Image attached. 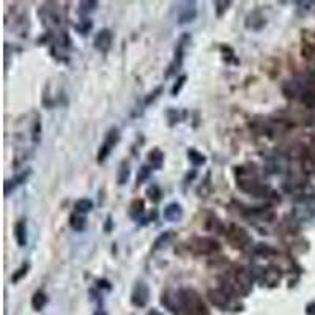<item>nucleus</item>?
Returning a JSON list of instances; mask_svg holds the SVG:
<instances>
[{"instance_id": "obj_1", "label": "nucleus", "mask_w": 315, "mask_h": 315, "mask_svg": "<svg viewBox=\"0 0 315 315\" xmlns=\"http://www.w3.org/2000/svg\"><path fill=\"white\" fill-rule=\"evenodd\" d=\"M161 303L175 315H208L205 303L192 288H180L174 295L166 293L161 298Z\"/></svg>"}, {"instance_id": "obj_2", "label": "nucleus", "mask_w": 315, "mask_h": 315, "mask_svg": "<svg viewBox=\"0 0 315 315\" xmlns=\"http://www.w3.org/2000/svg\"><path fill=\"white\" fill-rule=\"evenodd\" d=\"M235 178H237V186L240 191H243L252 197H263L270 199L271 196H276L274 191L260 181L258 175L252 169L246 167H235Z\"/></svg>"}, {"instance_id": "obj_3", "label": "nucleus", "mask_w": 315, "mask_h": 315, "mask_svg": "<svg viewBox=\"0 0 315 315\" xmlns=\"http://www.w3.org/2000/svg\"><path fill=\"white\" fill-rule=\"evenodd\" d=\"M251 126L255 129L258 134L268 136V137H278L280 134H284L287 129V125L282 122V120H274V118H260L254 120Z\"/></svg>"}, {"instance_id": "obj_4", "label": "nucleus", "mask_w": 315, "mask_h": 315, "mask_svg": "<svg viewBox=\"0 0 315 315\" xmlns=\"http://www.w3.org/2000/svg\"><path fill=\"white\" fill-rule=\"evenodd\" d=\"M188 247H189V251L196 255H213V254L221 251L219 243H217V241L211 237L192 238L188 243Z\"/></svg>"}, {"instance_id": "obj_5", "label": "nucleus", "mask_w": 315, "mask_h": 315, "mask_svg": "<svg viewBox=\"0 0 315 315\" xmlns=\"http://www.w3.org/2000/svg\"><path fill=\"white\" fill-rule=\"evenodd\" d=\"M225 237H227L229 243L237 249H246L252 245L251 235L238 224H230L227 230H225Z\"/></svg>"}, {"instance_id": "obj_6", "label": "nucleus", "mask_w": 315, "mask_h": 315, "mask_svg": "<svg viewBox=\"0 0 315 315\" xmlns=\"http://www.w3.org/2000/svg\"><path fill=\"white\" fill-rule=\"evenodd\" d=\"M189 41H191L189 34H183L178 38V41H176V46H175V52H174V60H172L171 65H169L166 77H171L172 74H175V72L181 68L183 60H184V54H186V46L189 44Z\"/></svg>"}, {"instance_id": "obj_7", "label": "nucleus", "mask_w": 315, "mask_h": 315, "mask_svg": "<svg viewBox=\"0 0 315 315\" xmlns=\"http://www.w3.org/2000/svg\"><path fill=\"white\" fill-rule=\"evenodd\" d=\"M293 217L298 222H309L315 219V197H304L293 207Z\"/></svg>"}, {"instance_id": "obj_8", "label": "nucleus", "mask_w": 315, "mask_h": 315, "mask_svg": "<svg viewBox=\"0 0 315 315\" xmlns=\"http://www.w3.org/2000/svg\"><path fill=\"white\" fill-rule=\"evenodd\" d=\"M120 140V131L117 128H112L109 129V133L104 137V140L101 143V147L98 150V155H96V161H98L100 164L106 163V159L110 156L112 150L117 147V143Z\"/></svg>"}, {"instance_id": "obj_9", "label": "nucleus", "mask_w": 315, "mask_h": 315, "mask_svg": "<svg viewBox=\"0 0 315 315\" xmlns=\"http://www.w3.org/2000/svg\"><path fill=\"white\" fill-rule=\"evenodd\" d=\"M241 214L251 222H271L276 216L270 207H246L241 210Z\"/></svg>"}, {"instance_id": "obj_10", "label": "nucleus", "mask_w": 315, "mask_h": 315, "mask_svg": "<svg viewBox=\"0 0 315 315\" xmlns=\"http://www.w3.org/2000/svg\"><path fill=\"white\" fill-rule=\"evenodd\" d=\"M232 298H233V295L229 292V290H225L222 287L213 288V290H210V292H208V300L211 301L216 308H219L222 311H227L230 308Z\"/></svg>"}, {"instance_id": "obj_11", "label": "nucleus", "mask_w": 315, "mask_h": 315, "mask_svg": "<svg viewBox=\"0 0 315 315\" xmlns=\"http://www.w3.org/2000/svg\"><path fill=\"white\" fill-rule=\"evenodd\" d=\"M150 300V288L145 284L143 280L136 282V285L133 288L131 293V303L136 306V308H145L148 304Z\"/></svg>"}, {"instance_id": "obj_12", "label": "nucleus", "mask_w": 315, "mask_h": 315, "mask_svg": "<svg viewBox=\"0 0 315 315\" xmlns=\"http://www.w3.org/2000/svg\"><path fill=\"white\" fill-rule=\"evenodd\" d=\"M114 43V34L109 29H101L93 38V46L95 49L101 54H107Z\"/></svg>"}, {"instance_id": "obj_13", "label": "nucleus", "mask_w": 315, "mask_h": 315, "mask_svg": "<svg viewBox=\"0 0 315 315\" xmlns=\"http://www.w3.org/2000/svg\"><path fill=\"white\" fill-rule=\"evenodd\" d=\"M197 18V6L196 2H183L178 6V14H176V24L184 26Z\"/></svg>"}, {"instance_id": "obj_14", "label": "nucleus", "mask_w": 315, "mask_h": 315, "mask_svg": "<svg viewBox=\"0 0 315 315\" xmlns=\"http://www.w3.org/2000/svg\"><path fill=\"white\" fill-rule=\"evenodd\" d=\"M268 169L273 174H285L290 169V158L280 153H274L268 158Z\"/></svg>"}, {"instance_id": "obj_15", "label": "nucleus", "mask_w": 315, "mask_h": 315, "mask_svg": "<svg viewBox=\"0 0 315 315\" xmlns=\"http://www.w3.org/2000/svg\"><path fill=\"white\" fill-rule=\"evenodd\" d=\"M245 26L249 30H254V32H260L265 26H266V18L265 14L260 10H254L246 16V21H245Z\"/></svg>"}, {"instance_id": "obj_16", "label": "nucleus", "mask_w": 315, "mask_h": 315, "mask_svg": "<svg viewBox=\"0 0 315 315\" xmlns=\"http://www.w3.org/2000/svg\"><path fill=\"white\" fill-rule=\"evenodd\" d=\"M30 174H32L30 169H26V171H22V172H19L18 175H14L13 178L6 180V181H5V196H10V194H11L16 188H19L21 184L26 183V181L29 180Z\"/></svg>"}, {"instance_id": "obj_17", "label": "nucleus", "mask_w": 315, "mask_h": 315, "mask_svg": "<svg viewBox=\"0 0 315 315\" xmlns=\"http://www.w3.org/2000/svg\"><path fill=\"white\" fill-rule=\"evenodd\" d=\"M183 208L181 205L178 204V202H172V204H169L166 208H164V211H163V216H164V219L169 221V222H178L183 219Z\"/></svg>"}, {"instance_id": "obj_18", "label": "nucleus", "mask_w": 315, "mask_h": 315, "mask_svg": "<svg viewBox=\"0 0 315 315\" xmlns=\"http://www.w3.org/2000/svg\"><path fill=\"white\" fill-rule=\"evenodd\" d=\"M14 240L18 243L19 247H26L27 246V224L26 219H19L14 224Z\"/></svg>"}, {"instance_id": "obj_19", "label": "nucleus", "mask_w": 315, "mask_h": 315, "mask_svg": "<svg viewBox=\"0 0 315 315\" xmlns=\"http://www.w3.org/2000/svg\"><path fill=\"white\" fill-rule=\"evenodd\" d=\"M148 166L153 169V171H159L164 166V153L161 151L159 148H153L148 151Z\"/></svg>"}, {"instance_id": "obj_20", "label": "nucleus", "mask_w": 315, "mask_h": 315, "mask_svg": "<svg viewBox=\"0 0 315 315\" xmlns=\"http://www.w3.org/2000/svg\"><path fill=\"white\" fill-rule=\"evenodd\" d=\"M145 213V204L142 199H134L129 205V216L133 217L134 221H139L142 214Z\"/></svg>"}, {"instance_id": "obj_21", "label": "nucleus", "mask_w": 315, "mask_h": 315, "mask_svg": "<svg viewBox=\"0 0 315 315\" xmlns=\"http://www.w3.org/2000/svg\"><path fill=\"white\" fill-rule=\"evenodd\" d=\"M129 175H131V171H129V164L126 161H123L122 164L118 167V172H117V184L118 186H125L129 180Z\"/></svg>"}, {"instance_id": "obj_22", "label": "nucleus", "mask_w": 315, "mask_h": 315, "mask_svg": "<svg viewBox=\"0 0 315 315\" xmlns=\"http://www.w3.org/2000/svg\"><path fill=\"white\" fill-rule=\"evenodd\" d=\"M205 227H207V230L214 232V233H224L225 230H227V229L224 227V224L219 219H217V216H214V214H210V217L207 219V225H205Z\"/></svg>"}, {"instance_id": "obj_23", "label": "nucleus", "mask_w": 315, "mask_h": 315, "mask_svg": "<svg viewBox=\"0 0 315 315\" xmlns=\"http://www.w3.org/2000/svg\"><path fill=\"white\" fill-rule=\"evenodd\" d=\"M188 159H189V163L192 166H196V167L204 166L207 163V156L204 155V153H200L199 150H196V148H189L188 150Z\"/></svg>"}, {"instance_id": "obj_24", "label": "nucleus", "mask_w": 315, "mask_h": 315, "mask_svg": "<svg viewBox=\"0 0 315 315\" xmlns=\"http://www.w3.org/2000/svg\"><path fill=\"white\" fill-rule=\"evenodd\" d=\"M46 304H47V296H46V293L41 292V290H38V292H35V295L32 296V308H34L35 311H43Z\"/></svg>"}, {"instance_id": "obj_25", "label": "nucleus", "mask_w": 315, "mask_h": 315, "mask_svg": "<svg viewBox=\"0 0 315 315\" xmlns=\"http://www.w3.org/2000/svg\"><path fill=\"white\" fill-rule=\"evenodd\" d=\"M70 225H71L72 230H76V232H84L85 225H87V221H85L84 214H79V213L71 214V217H70Z\"/></svg>"}, {"instance_id": "obj_26", "label": "nucleus", "mask_w": 315, "mask_h": 315, "mask_svg": "<svg viewBox=\"0 0 315 315\" xmlns=\"http://www.w3.org/2000/svg\"><path fill=\"white\" fill-rule=\"evenodd\" d=\"M98 2L96 0H84V2L79 3V13L84 16V18H88V14H92L93 11H96L98 8Z\"/></svg>"}, {"instance_id": "obj_27", "label": "nucleus", "mask_w": 315, "mask_h": 315, "mask_svg": "<svg viewBox=\"0 0 315 315\" xmlns=\"http://www.w3.org/2000/svg\"><path fill=\"white\" fill-rule=\"evenodd\" d=\"M74 210L79 214H87L93 210V202L90 199H79L74 204Z\"/></svg>"}, {"instance_id": "obj_28", "label": "nucleus", "mask_w": 315, "mask_h": 315, "mask_svg": "<svg viewBox=\"0 0 315 315\" xmlns=\"http://www.w3.org/2000/svg\"><path fill=\"white\" fill-rule=\"evenodd\" d=\"M147 196H148L151 204H159V202L163 200V189H161L158 184L153 183L147 189Z\"/></svg>"}, {"instance_id": "obj_29", "label": "nucleus", "mask_w": 315, "mask_h": 315, "mask_svg": "<svg viewBox=\"0 0 315 315\" xmlns=\"http://www.w3.org/2000/svg\"><path fill=\"white\" fill-rule=\"evenodd\" d=\"M172 237H174V232H172V230L161 233V235L155 240V243H153V251H159V249L163 247L164 245L169 243V240H171Z\"/></svg>"}, {"instance_id": "obj_30", "label": "nucleus", "mask_w": 315, "mask_h": 315, "mask_svg": "<svg viewBox=\"0 0 315 315\" xmlns=\"http://www.w3.org/2000/svg\"><path fill=\"white\" fill-rule=\"evenodd\" d=\"M213 5H214L216 16L217 18H222L224 13H227V10L230 8L232 2H229V0H216V2H213Z\"/></svg>"}, {"instance_id": "obj_31", "label": "nucleus", "mask_w": 315, "mask_h": 315, "mask_svg": "<svg viewBox=\"0 0 315 315\" xmlns=\"http://www.w3.org/2000/svg\"><path fill=\"white\" fill-rule=\"evenodd\" d=\"M29 270H30V263H22V265L19 266V268L13 273V276H11V282H13V284H16V282H19L22 278H26L27 273H29Z\"/></svg>"}, {"instance_id": "obj_32", "label": "nucleus", "mask_w": 315, "mask_h": 315, "mask_svg": "<svg viewBox=\"0 0 315 315\" xmlns=\"http://www.w3.org/2000/svg\"><path fill=\"white\" fill-rule=\"evenodd\" d=\"M39 140H41V120L38 115L34 122V126H32V142L39 143Z\"/></svg>"}, {"instance_id": "obj_33", "label": "nucleus", "mask_w": 315, "mask_h": 315, "mask_svg": "<svg viewBox=\"0 0 315 315\" xmlns=\"http://www.w3.org/2000/svg\"><path fill=\"white\" fill-rule=\"evenodd\" d=\"M92 27H93V22H92L90 18H82L79 24H76V30L79 32V34H82V35L87 34V32H90Z\"/></svg>"}, {"instance_id": "obj_34", "label": "nucleus", "mask_w": 315, "mask_h": 315, "mask_svg": "<svg viewBox=\"0 0 315 315\" xmlns=\"http://www.w3.org/2000/svg\"><path fill=\"white\" fill-rule=\"evenodd\" d=\"M151 171H153V169L150 166H142L140 167V171H139V174H137V178H136L137 186H139V184H142L145 180H148V176L151 175Z\"/></svg>"}, {"instance_id": "obj_35", "label": "nucleus", "mask_w": 315, "mask_h": 315, "mask_svg": "<svg viewBox=\"0 0 315 315\" xmlns=\"http://www.w3.org/2000/svg\"><path fill=\"white\" fill-rule=\"evenodd\" d=\"M186 76H180L178 79H176V82H175V85L172 87V96H178V93L181 92V88H183V85H184V82H186Z\"/></svg>"}, {"instance_id": "obj_36", "label": "nucleus", "mask_w": 315, "mask_h": 315, "mask_svg": "<svg viewBox=\"0 0 315 315\" xmlns=\"http://www.w3.org/2000/svg\"><path fill=\"white\" fill-rule=\"evenodd\" d=\"M167 120H169V125L174 126L180 122V114H178V110L176 109H169L167 110Z\"/></svg>"}, {"instance_id": "obj_37", "label": "nucleus", "mask_w": 315, "mask_h": 315, "mask_svg": "<svg viewBox=\"0 0 315 315\" xmlns=\"http://www.w3.org/2000/svg\"><path fill=\"white\" fill-rule=\"evenodd\" d=\"M161 93H163V87H158L155 92L148 93V96H147V98H145V104H147V106H148V104L155 101V100L158 98V96H159Z\"/></svg>"}, {"instance_id": "obj_38", "label": "nucleus", "mask_w": 315, "mask_h": 315, "mask_svg": "<svg viewBox=\"0 0 315 315\" xmlns=\"http://www.w3.org/2000/svg\"><path fill=\"white\" fill-rule=\"evenodd\" d=\"M308 158L315 164V139H314V142H312V145H311V148L308 150Z\"/></svg>"}, {"instance_id": "obj_39", "label": "nucleus", "mask_w": 315, "mask_h": 315, "mask_svg": "<svg viewBox=\"0 0 315 315\" xmlns=\"http://www.w3.org/2000/svg\"><path fill=\"white\" fill-rule=\"evenodd\" d=\"M306 312H308V315H315V301L308 304V308H306Z\"/></svg>"}, {"instance_id": "obj_40", "label": "nucleus", "mask_w": 315, "mask_h": 315, "mask_svg": "<svg viewBox=\"0 0 315 315\" xmlns=\"http://www.w3.org/2000/svg\"><path fill=\"white\" fill-rule=\"evenodd\" d=\"M147 315H163V314H161V312H158L156 309H151Z\"/></svg>"}]
</instances>
